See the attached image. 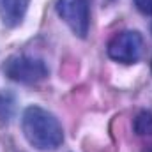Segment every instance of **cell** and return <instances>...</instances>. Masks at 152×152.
Segmentation results:
<instances>
[{"mask_svg":"<svg viewBox=\"0 0 152 152\" xmlns=\"http://www.w3.org/2000/svg\"><path fill=\"white\" fill-rule=\"evenodd\" d=\"M21 129L27 142L41 152L57 151L64 142V129L58 118L36 104L25 108L21 117Z\"/></svg>","mask_w":152,"mask_h":152,"instance_id":"obj_1","label":"cell"},{"mask_svg":"<svg viewBox=\"0 0 152 152\" xmlns=\"http://www.w3.org/2000/svg\"><path fill=\"white\" fill-rule=\"evenodd\" d=\"M4 73L9 80L23 85H36L48 78L44 60L28 55H12L4 64Z\"/></svg>","mask_w":152,"mask_h":152,"instance_id":"obj_2","label":"cell"},{"mask_svg":"<svg viewBox=\"0 0 152 152\" xmlns=\"http://www.w3.org/2000/svg\"><path fill=\"white\" fill-rule=\"evenodd\" d=\"M108 57L120 64H136L143 51V37L136 30H124L115 34L108 42Z\"/></svg>","mask_w":152,"mask_h":152,"instance_id":"obj_3","label":"cell"},{"mask_svg":"<svg viewBox=\"0 0 152 152\" xmlns=\"http://www.w3.org/2000/svg\"><path fill=\"white\" fill-rule=\"evenodd\" d=\"M57 14L67 23L78 37H87L90 27V11L87 0H58L57 2Z\"/></svg>","mask_w":152,"mask_h":152,"instance_id":"obj_4","label":"cell"},{"mask_svg":"<svg viewBox=\"0 0 152 152\" xmlns=\"http://www.w3.org/2000/svg\"><path fill=\"white\" fill-rule=\"evenodd\" d=\"M30 0H0V20L5 27H18L27 11Z\"/></svg>","mask_w":152,"mask_h":152,"instance_id":"obj_5","label":"cell"},{"mask_svg":"<svg viewBox=\"0 0 152 152\" xmlns=\"http://www.w3.org/2000/svg\"><path fill=\"white\" fill-rule=\"evenodd\" d=\"M134 131L140 136H152V113L151 112H140L134 118Z\"/></svg>","mask_w":152,"mask_h":152,"instance_id":"obj_6","label":"cell"},{"mask_svg":"<svg viewBox=\"0 0 152 152\" xmlns=\"http://www.w3.org/2000/svg\"><path fill=\"white\" fill-rule=\"evenodd\" d=\"M134 5L142 14L152 16V0H134Z\"/></svg>","mask_w":152,"mask_h":152,"instance_id":"obj_7","label":"cell"}]
</instances>
